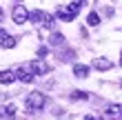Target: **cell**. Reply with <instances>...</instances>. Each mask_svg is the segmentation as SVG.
<instances>
[{
    "label": "cell",
    "instance_id": "9c48e42d",
    "mask_svg": "<svg viewBox=\"0 0 122 120\" xmlns=\"http://www.w3.org/2000/svg\"><path fill=\"white\" fill-rule=\"evenodd\" d=\"M18 45V38H13V36H2L0 38V47L2 49H13Z\"/></svg>",
    "mask_w": 122,
    "mask_h": 120
},
{
    "label": "cell",
    "instance_id": "4fadbf2b",
    "mask_svg": "<svg viewBox=\"0 0 122 120\" xmlns=\"http://www.w3.org/2000/svg\"><path fill=\"white\" fill-rule=\"evenodd\" d=\"M87 25H89V27H98V25H100V13L91 11L89 16H87Z\"/></svg>",
    "mask_w": 122,
    "mask_h": 120
},
{
    "label": "cell",
    "instance_id": "44dd1931",
    "mask_svg": "<svg viewBox=\"0 0 122 120\" xmlns=\"http://www.w3.org/2000/svg\"><path fill=\"white\" fill-rule=\"evenodd\" d=\"M120 56H122V53H120ZM120 67H122V58H120Z\"/></svg>",
    "mask_w": 122,
    "mask_h": 120
},
{
    "label": "cell",
    "instance_id": "7c38bea8",
    "mask_svg": "<svg viewBox=\"0 0 122 120\" xmlns=\"http://www.w3.org/2000/svg\"><path fill=\"white\" fill-rule=\"evenodd\" d=\"M49 42H51L53 47H60V45H64V36H62V33H58V31H53L51 38H49Z\"/></svg>",
    "mask_w": 122,
    "mask_h": 120
},
{
    "label": "cell",
    "instance_id": "277c9868",
    "mask_svg": "<svg viewBox=\"0 0 122 120\" xmlns=\"http://www.w3.org/2000/svg\"><path fill=\"white\" fill-rule=\"evenodd\" d=\"M25 67L29 69V71H33L36 76H45V73H49V71H51V67H49V65H47V62L42 60V58H38V60H31L29 65H25Z\"/></svg>",
    "mask_w": 122,
    "mask_h": 120
},
{
    "label": "cell",
    "instance_id": "3957f363",
    "mask_svg": "<svg viewBox=\"0 0 122 120\" xmlns=\"http://www.w3.org/2000/svg\"><path fill=\"white\" fill-rule=\"evenodd\" d=\"M11 20L16 25H25V22H29V9H27L25 5H13V9H11Z\"/></svg>",
    "mask_w": 122,
    "mask_h": 120
},
{
    "label": "cell",
    "instance_id": "ba28073f",
    "mask_svg": "<svg viewBox=\"0 0 122 120\" xmlns=\"http://www.w3.org/2000/svg\"><path fill=\"white\" fill-rule=\"evenodd\" d=\"M73 76L76 78H89V67L87 65H73Z\"/></svg>",
    "mask_w": 122,
    "mask_h": 120
},
{
    "label": "cell",
    "instance_id": "8fae6325",
    "mask_svg": "<svg viewBox=\"0 0 122 120\" xmlns=\"http://www.w3.org/2000/svg\"><path fill=\"white\" fill-rule=\"evenodd\" d=\"M42 27H45V29H53L56 27V18L51 13H47V11H45V18H42Z\"/></svg>",
    "mask_w": 122,
    "mask_h": 120
},
{
    "label": "cell",
    "instance_id": "52a82bcc",
    "mask_svg": "<svg viewBox=\"0 0 122 120\" xmlns=\"http://www.w3.org/2000/svg\"><path fill=\"white\" fill-rule=\"evenodd\" d=\"M13 80H18V76H16V71H0V84H11Z\"/></svg>",
    "mask_w": 122,
    "mask_h": 120
},
{
    "label": "cell",
    "instance_id": "8992f818",
    "mask_svg": "<svg viewBox=\"0 0 122 120\" xmlns=\"http://www.w3.org/2000/svg\"><path fill=\"white\" fill-rule=\"evenodd\" d=\"M16 76H18V80L20 82H25V84H29V82H33V71H29V69H27V67H22V69H18V71H16Z\"/></svg>",
    "mask_w": 122,
    "mask_h": 120
},
{
    "label": "cell",
    "instance_id": "6da1fadb",
    "mask_svg": "<svg viewBox=\"0 0 122 120\" xmlns=\"http://www.w3.org/2000/svg\"><path fill=\"white\" fill-rule=\"evenodd\" d=\"M78 13H80V5H76V2H71L67 7H60L58 11H56V18L62 20V22H71Z\"/></svg>",
    "mask_w": 122,
    "mask_h": 120
},
{
    "label": "cell",
    "instance_id": "30bf717a",
    "mask_svg": "<svg viewBox=\"0 0 122 120\" xmlns=\"http://www.w3.org/2000/svg\"><path fill=\"white\" fill-rule=\"evenodd\" d=\"M42 18H45V11H42V9L29 11V22H33V25H42Z\"/></svg>",
    "mask_w": 122,
    "mask_h": 120
},
{
    "label": "cell",
    "instance_id": "603a6c76",
    "mask_svg": "<svg viewBox=\"0 0 122 120\" xmlns=\"http://www.w3.org/2000/svg\"><path fill=\"white\" fill-rule=\"evenodd\" d=\"M16 2H20V0H16Z\"/></svg>",
    "mask_w": 122,
    "mask_h": 120
},
{
    "label": "cell",
    "instance_id": "d6986e66",
    "mask_svg": "<svg viewBox=\"0 0 122 120\" xmlns=\"http://www.w3.org/2000/svg\"><path fill=\"white\" fill-rule=\"evenodd\" d=\"M118 116H120V118H122V104H120V111H118Z\"/></svg>",
    "mask_w": 122,
    "mask_h": 120
},
{
    "label": "cell",
    "instance_id": "7402d4cb",
    "mask_svg": "<svg viewBox=\"0 0 122 120\" xmlns=\"http://www.w3.org/2000/svg\"><path fill=\"white\" fill-rule=\"evenodd\" d=\"M120 89H122V82H120Z\"/></svg>",
    "mask_w": 122,
    "mask_h": 120
},
{
    "label": "cell",
    "instance_id": "9a60e30c",
    "mask_svg": "<svg viewBox=\"0 0 122 120\" xmlns=\"http://www.w3.org/2000/svg\"><path fill=\"white\" fill-rule=\"evenodd\" d=\"M5 114H7V118H13V116H16V104H7Z\"/></svg>",
    "mask_w": 122,
    "mask_h": 120
},
{
    "label": "cell",
    "instance_id": "ac0fdd59",
    "mask_svg": "<svg viewBox=\"0 0 122 120\" xmlns=\"http://www.w3.org/2000/svg\"><path fill=\"white\" fill-rule=\"evenodd\" d=\"M2 18H5V11H2V9H0V22H2Z\"/></svg>",
    "mask_w": 122,
    "mask_h": 120
},
{
    "label": "cell",
    "instance_id": "5b68a950",
    "mask_svg": "<svg viewBox=\"0 0 122 120\" xmlns=\"http://www.w3.org/2000/svg\"><path fill=\"white\" fill-rule=\"evenodd\" d=\"M93 69H98V71H109V69H113V62L109 58H93Z\"/></svg>",
    "mask_w": 122,
    "mask_h": 120
},
{
    "label": "cell",
    "instance_id": "7a4b0ae2",
    "mask_svg": "<svg viewBox=\"0 0 122 120\" xmlns=\"http://www.w3.org/2000/svg\"><path fill=\"white\" fill-rule=\"evenodd\" d=\"M25 102H27V107H29L31 111H40V109L47 104V96L42 94V91H31V94L27 96Z\"/></svg>",
    "mask_w": 122,
    "mask_h": 120
},
{
    "label": "cell",
    "instance_id": "5bb4252c",
    "mask_svg": "<svg viewBox=\"0 0 122 120\" xmlns=\"http://www.w3.org/2000/svg\"><path fill=\"white\" fill-rule=\"evenodd\" d=\"M69 98H71V100H87V98H89V96H87V94H84V91H73V94H71Z\"/></svg>",
    "mask_w": 122,
    "mask_h": 120
},
{
    "label": "cell",
    "instance_id": "2e32d148",
    "mask_svg": "<svg viewBox=\"0 0 122 120\" xmlns=\"http://www.w3.org/2000/svg\"><path fill=\"white\" fill-rule=\"evenodd\" d=\"M47 53H49V49H47V47H38V58H45Z\"/></svg>",
    "mask_w": 122,
    "mask_h": 120
},
{
    "label": "cell",
    "instance_id": "ffe728a7",
    "mask_svg": "<svg viewBox=\"0 0 122 120\" xmlns=\"http://www.w3.org/2000/svg\"><path fill=\"white\" fill-rule=\"evenodd\" d=\"M2 36H7V33H5V31H2V29H0V38H2Z\"/></svg>",
    "mask_w": 122,
    "mask_h": 120
},
{
    "label": "cell",
    "instance_id": "e0dca14e",
    "mask_svg": "<svg viewBox=\"0 0 122 120\" xmlns=\"http://www.w3.org/2000/svg\"><path fill=\"white\" fill-rule=\"evenodd\" d=\"M73 2H76V5H80V7H82L84 2H87V0H73Z\"/></svg>",
    "mask_w": 122,
    "mask_h": 120
}]
</instances>
